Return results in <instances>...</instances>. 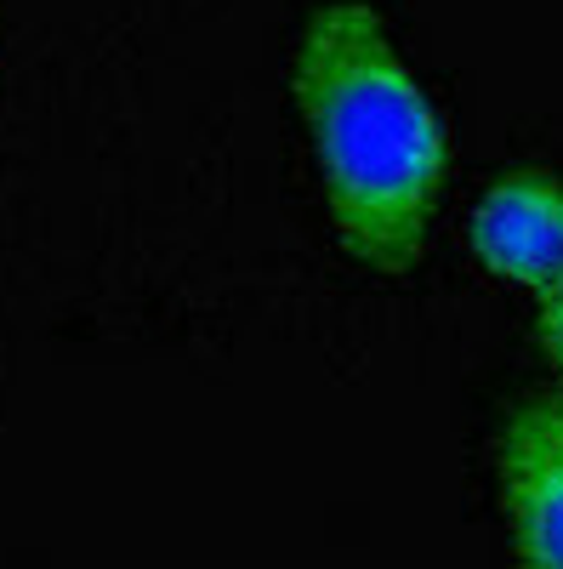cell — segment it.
Masks as SVG:
<instances>
[{"instance_id": "6da1fadb", "label": "cell", "mask_w": 563, "mask_h": 569, "mask_svg": "<svg viewBox=\"0 0 563 569\" xmlns=\"http://www.w3.org/2000/svg\"><path fill=\"white\" fill-rule=\"evenodd\" d=\"M296 109L348 257L410 273L444 182V131L364 0L313 12L296 46Z\"/></svg>"}, {"instance_id": "7a4b0ae2", "label": "cell", "mask_w": 563, "mask_h": 569, "mask_svg": "<svg viewBox=\"0 0 563 569\" xmlns=\"http://www.w3.org/2000/svg\"><path fill=\"white\" fill-rule=\"evenodd\" d=\"M495 485L524 569H563V393L512 410L495 439Z\"/></svg>"}, {"instance_id": "3957f363", "label": "cell", "mask_w": 563, "mask_h": 569, "mask_svg": "<svg viewBox=\"0 0 563 569\" xmlns=\"http://www.w3.org/2000/svg\"><path fill=\"white\" fill-rule=\"evenodd\" d=\"M473 251L490 273L530 291L563 284V182L552 171L501 177L473 211Z\"/></svg>"}, {"instance_id": "277c9868", "label": "cell", "mask_w": 563, "mask_h": 569, "mask_svg": "<svg viewBox=\"0 0 563 569\" xmlns=\"http://www.w3.org/2000/svg\"><path fill=\"white\" fill-rule=\"evenodd\" d=\"M535 330H541V348L552 353V365L563 370V284L541 291V308H535Z\"/></svg>"}]
</instances>
